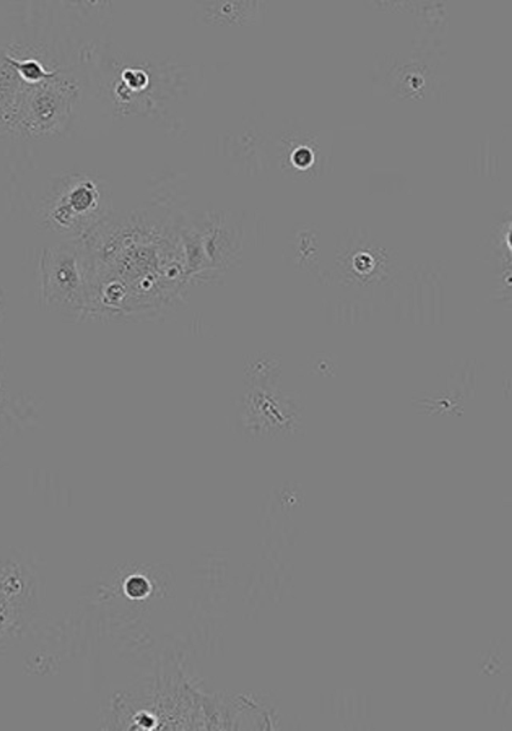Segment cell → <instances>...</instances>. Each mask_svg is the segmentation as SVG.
I'll return each instance as SVG.
<instances>
[{
	"label": "cell",
	"instance_id": "cell-3",
	"mask_svg": "<svg viewBox=\"0 0 512 731\" xmlns=\"http://www.w3.org/2000/svg\"><path fill=\"white\" fill-rule=\"evenodd\" d=\"M147 586L145 582L141 579H139L138 586L134 587L133 585L128 586V591H130V594L133 596H141L143 593L146 592Z\"/></svg>",
	"mask_w": 512,
	"mask_h": 731
},
{
	"label": "cell",
	"instance_id": "cell-2",
	"mask_svg": "<svg viewBox=\"0 0 512 731\" xmlns=\"http://www.w3.org/2000/svg\"><path fill=\"white\" fill-rule=\"evenodd\" d=\"M40 306L62 320H86L88 259L81 238L59 240L41 249L37 263Z\"/></svg>",
	"mask_w": 512,
	"mask_h": 731
},
{
	"label": "cell",
	"instance_id": "cell-1",
	"mask_svg": "<svg viewBox=\"0 0 512 731\" xmlns=\"http://www.w3.org/2000/svg\"><path fill=\"white\" fill-rule=\"evenodd\" d=\"M10 203L40 231L60 240L79 239L108 215L109 190L83 171L49 172L10 188Z\"/></svg>",
	"mask_w": 512,
	"mask_h": 731
},
{
	"label": "cell",
	"instance_id": "cell-4",
	"mask_svg": "<svg viewBox=\"0 0 512 731\" xmlns=\"http://www.w3.org/2000/svg\"><path fill=\"white\" fill-rule=\"evenodd\" d=\"M2 374H3V364H2V360H1V354H0V396L2 395V392H1V387H2Z\"/></svg>",
	"mask_w": 512,
	"mask_h": 731
}]
</instances>
